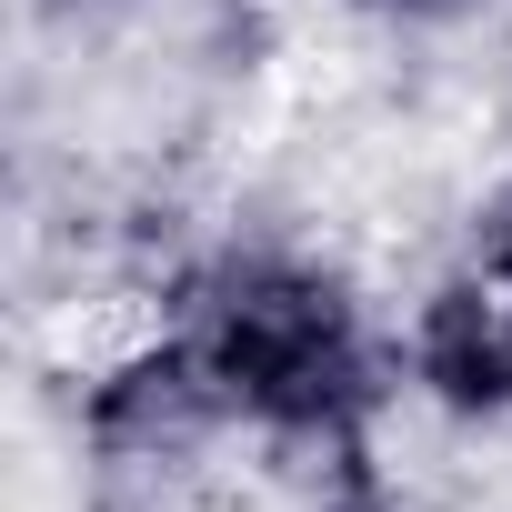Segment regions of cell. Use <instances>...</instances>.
Masks as SVG:
<instances>
[{"mask_svg":"<svg viewBox=\"0 0 512 512\" xmlns=\"http://www.w3.org/2000/svg\"><path fill=\"white\" fill-rule=\"evenodd\" d=\"M302 512H412V502H402V482L382 472V442H352V452L312 462V502H302Z\"/></svg>","mask_w":512,"mask_h":512,"instance_id":"5","label":"cell"},{"mask_svg":"<svg viewBox=\"0 0 512 512\" xmlns=\"http://www.w3.org/2000/svg\"><path fill=\"white\" fill-rule=\"evenodd\" d=\"M161 322L201 352L231 432L292 462L382 442V412L402 402V352L372 292L292 231H231L191 251L161 282Z\"/></svg>","mask_w":512,"mask_h":512,"instance_id":"1","label":"cell"},{"mask_svg":"<svg viewBox=\"0 0 512 512\" xmlns=\"http://www.w3.org/2000/svg\"><path fill=\"white\" fill-rule=\"evenodd\" d=\"M452 262L482 272L492 292H512V171H492L472 201H462V231H452Z\"/></svg>","mask_w":512,"mask_h":512,"instance_id":"4","label":"cell"},{"mask_svg":"<svg viewBox=\"0 0 512 512\" xmlns=\"http://www.w3.org/2000/svg\"><path fill=\"white\" fill-rule=\"evenodd\" d=\"M332 11H352V21H372V31H402V41H442V31L492 21L502 0H332Z\"/></svg>","mask_w":512,"mask_h":512,"instance_id":"6","label":"cell"},{"mask_svg":"<svg viewBox=\"0 0 512 512\" xmlns=\"http://www.w3.org/2000/svg\"><path fill=\"white\" fill-rule=\"evenodd\" d=\"M392 352H402V402H422L452 432H512V292L442 262L402 302Z\"/></svg>","mask_w":512,"mask_h":512,"instance_id":"3","label":"cell"},{"mask_svg":"<svg viewBox=\"0 0 512 512\" xmlns=\"http://www.w3.org/2000/svg\"><path fill=\"white\" fill-rule=\"evenodd\" d=\"M221 442H241V432H231V412H221L201 352H191L171 322H151L141 342L101 352V362L81 372V392H71V452H81V472H91L101 492L161 502V492L201 482V462H211Z\"/></svg>","mask_w":512,"mask_h":512,"instance_id":"2","label":"cell"}]
</instances>
